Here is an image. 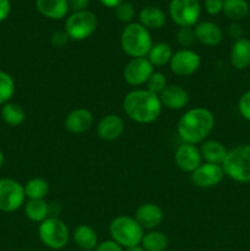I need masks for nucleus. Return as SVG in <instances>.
Returning a JSON list of instances; mask_svg holds the SVG:
<instances>
[{"mask_svg":"<svg viewBox=\"0 0 250 251\" xmlns=\"http://www.w3.org/2000/svg\"><path fill=\"white\" fill-rule=\"evenodd\" d=\"M4 161H5V158H4V153H2V152L0 151V168H1L2 164H4Z\"/></svg>","mask_w":250,"mask_h":251,"instance_id":"obj_43","label":"nucleus"},{"mask_svg":"<svg viewBox=\"0 0 250 251\" xmlns=\"http://www.w3.org/2000/svg\"><path fill=\"white\" fill-rule=\"evenodd\" d=\"M178 43L183 47V49H188L195 41V32L191 27H180V29L176 33Z\"/></svg>","mask_w":250,"mask_h":251,"instance_id":"obj_32","label":"nucleus"},{"mask_svg":"<svg viewBox=\"0 0 250 251\" xmlns=\"http://www.w3.org/2000/svg\"><path fill=\"white\" fill-rule=\"evenodd\" d=\"M162 105L168 109H183L189 103V93L185 88L178 85H169L159 95Z\"/></svg>","mask_w":250,"mask_h":251,"instance_id":"obj_17","label":"nucleus"},{"mask_svg":"<svg viewBox=\"0 0 250 251\" xmlns=\"http://www.w3.org/2000/svg\"><path fill=\"white\" fill-rule=\"evenodd\" d=\"M97 27V17L92 11L83 10L71 14L65 22L66 34L73 41H83L88 38Z\"/></svg>","mask_w":250,"mask_h":251,"instance_id":"obj_7","label":"nucleus"},{"mask_svg":"<svg viewBox=\"0 0 250 251\" xmlns=\"http://www.w3.org/2000/svg\"><path fill=\"white\" fill-rule=\"evenodd\" d=\"M36 6L43 16L51 20H60L69 11L68 0H36Z\"/></svg>","mask_w":250,"mask_h":251,"instance_id":"obj_21","label":"nucleus"},{"mask_svg":"<svg viewBox=\"0 0 250 251\" xmlns=\"http://www.w3.org/2000/svg\"><path fill=\"white\" fill-rule=\"evenodd\" d=\"M195 32V38L201 44H205L208 47H215L222 42L223 32L218 25L211 21H202L196 25L194 28Z\"/></svg>","mask_w":250,"mask_h":251,"instance_id":"obj_19","label":"nucleus"},{"mask_svg":"<svg viewBox=\"0 0 250 251\" xmlns=\"http://www.w3.org/2000/svg\"><path fill=\"white\" fill-rule=\"evenodd\" d=\"M146 83H147V90L157 96L161 95V93L164 91V88L168 86L167 85L166 76H164L162 73H158V71H157V73L154 71Z\"/></svg>","mask_w":250,"mask_h":251,"instance_id":"obj_31","label":"nucleus"},{"mask_svg":"<svg viewBox=\"0 0 250 251\" xmlns=\"http://www.w3.org/2000/svg\"><path fill=\"white\" fill-rule=\"evenodd\" d=\"M200 12L199 0H172L169 4L172 20L180 27H193L198 24Z\"/></svg>","mask_w":250,"mask_h":251,"instance_id":"obj_9","label":"nucleus"},{"mask_svg":"<svg viewBox=\"0 0 250 251\" xmlns=\"http://www.w3.org/2000/svg\"><path fill=\"white\" fill-rule=\"evenodd\" d=\"M93 251H95V250H93Z\"/></svg>","mask_w":250,"mask_h":251,"instance_id":"obj_45","label":"nucleus"},{"mask_svg":"<svg viewBox=\"0 0 250 251\" xmlns=\"http://www.w3.org/2000/svg\"><path fill=\"white\" fill-rule=\"evenodd\" d=\"M174 162L176 167L180 171L185 173H193L201 163H202V157H201L200 149L196 147V145L186 144L183 142L174 153Z\"/></svg>","mask_w":250,"mask_h":251,"instance_id":"obj_13","label":"nucleus"},{"mask_svg":"<svg viewBox=\"0 0 250 251\" xmlns=\"http://www.w3.org/2000/svg\"><path fill=\"white\" fill-rule=\"evenodd\" d=\"M15 93V81L11 75L0 70V105L9 103Z\"/></svg>","mask_w":250,"mask_h":251,"instance_id":"obj_30","label":"nucleus"},{"mask_svg":"<svg viewBox=\"0 0 250 251\" xmlns=\"http://www.w3.org/2000/svg\"><path fill=\"white\" fill-rule=\"evenodd\" d=\"M120 46L124 53L131 58H146L153 43L146 27L137 22H131L123 29Z\"/></svg>","mask_w":250,"mask_h":251,"instance_id":"obj_3","label":"nucleus"},{"mask_svg":"<svg viewBox=\"0 0 250 251\" xmlns=\"http://www.w3.org/2000/svg\"><path fill=\"white\" fill-rule=\"evenodd\" d=\"M153 68L147 58H132L124 68L123 76L125 82L135 87L145 85L154 73Z\"/></svg>","mask_w":250,"mask_h":251,"instance_id":"obj_11","label":"nucleus"},{"mask_svg":"<svg viewBox=\"0 0 250 251\" xmlns=\"http://www.w3.org/2000/svg\"><path fill=\"white\" fill-rule=\"evenodd\" d=\"M104 6L108 7H117L120 2H123L124 0H100Z\"/></svg>","mask_w":250,"mask_h":251,"instance_id":"obj_41","label":"nucleus"},{"mask_svg":"<svg viewBox=\"0 0 250 251\" xmlns=\"http://www.w3.org/2000/svg\"><path fill=\"white\" fill-rule=\"evenodd\" d=\"M95 251H125L124 248L120 247L114 240H105V242L100 243L96 248Z\"/></svg>","mask_w":250,"mask_h":251,"instance_id":"obj_37","label":"nucleus"},{"mask_svg":"<svg viewBox=\"0 0 250 251\" xmlns=\"http://www.w3.org/2000/svg\"><path fill=\"white\" fill-rule=\"evenodd\" d=\"M172 55H173V50L169 44L157 43L152 46L147 59L153 66H164L166 64H169Z\"/></svg>","mask_w":250,"mask_h":251,"instance_id":"obj_28","label":"nucleus"},{"mask_svg":"<svg viewBox=\"0 0 250 251\" xmlns=\"http://www.w3.org/2000/svg\"><path fill=\"white\" fill-rule=\"evenodd\" d=\"M238 109L245 120L250 122V91L245 92L238 102Z\"/></svg>","mask_w":250,"mask_h":251,"instance_id":"obj_34","label":"nucleus"},{"mask_svg":"<svg viewBox=\"0 0 250 251\" xmlns=\"http://www.w3.org/2000/svg\"><path fill=\"white\" fill-rule=\"evenodd\" d=\"M24 185L14 179H0V211L2 212H15L25 205Z\"/></svg>","mask_w":250,"mask_h":251,"instance_id":"obj_8","label":"nucleus"},{"mask_svg":"<svg viewBox=\"0 0 250 251\" xmlns=\"http://www.w3.org/2000/svg\"><path fill=\"white\" fill-rule=\"evenodd\" d=\"M223 12L233 21H240L249 14L247 0H223Z\"/></svg>","mask_w":250,"mask_h":251,"instance_id":"obj_27","label":"nucleus"},{"mask_svg":"<svg viewBox=\"0 0 250 251\" xmlns=\"http://www.w3.org/2000/svg\"><path fill=\"white\" fill-rule=\"evenodd\" d=\"M73 239L82 251H93L98 245L96 230L87 225H80L74 230Z\"/></svg>","mask_w":250,"mask_h":251,"instance_id":"obj_22","label":"nucleus"},{"mask_svg":"<svg viewBox=\"0 0 250 251\" xmlns=\"http://www.w3.org/2000/svg\"><path fill=\"white\" fill-rule=\"evenodd\" d=\"M201 58L196 51L191 49H180L173 53L169 68L176 76H191L200 69Z\"/></svg>","mask_w":250,"mask_h":251,"instance_id":"obj_10","label":"nucleus"},{"mask_svg":"<svg viewBox=\"0 0 250 251\" xmlns=\"http://www.w3.org/2000/svg\"><path fill=\"white\" fill-rule=\"evenodd\" d=\"M93 124L92 113L85 108H77L69 113L65 118V129L71 134H83Z\"/></svg>","mask_w":250,"mask_h":251,"instance_id":"obj_16","label":"nucleus"},{"mask_svg":"<svg viewBox=\"0 0 250 251\" xmlns=\"http://www.w3.org/2000/svg\"><path fill=\"white\" fill-rule=\"evenodd\" d=\"M200 153L206 163H213L222 166L227 157L228 150L225 149L222 142L217 140H205L201 144Z\"/></svg>","mask_w":250,"mask_h":251,"instance_id":"obj_20","label":"nucleus"},{"mask_svg":"<svg viewBox=\"0 0 250 251\" xmlns=\"http://www.w3.org/2000/svg\"><path fill=\"white\" fill-rule=\"evenodd\" d=\"M109 233L112 240L123 248L135 247L141 244L144 237V228L137 223L134 217L129 216H118L110 222Z\"/></svg>","mask_w":250,"mask_h":251,"instance_id":"obj_4","label":"nucleus"},{"mask_svg":"<svg viewBox=\"0 0 250 251\" xmlns=\"http://www.w3.org/2000/svg\"><path fill=\"white\" fill-rule=\"evenodd\" d=\"M134 218L144 229L153 230L163 222L164 212L158 205L149 202L137 207Z\"/></svg>","mask_w":250,"mask_h":251,"instance_id":"obj_14","label":"nucleus"},{"mask_svg":"<svg viewBox=\"0 0 250 251\" xmlns=\"http://www.w3.org/2000/svg\"><path fill=\"white\" fill-rule=\"evenodd\" d=\"M115 14L117 17L123 22H130L135 16V10L130 2L123 1L115 7Z\"/></svg>","mask_w":250,"mask_h":251,"instance_id":"obj_33","label":"nucleus"},{"mask_svg":"<svg viewBox=\"0 0 250 251\" xmlns=\"http://www.w3.org/2000/svg\"><path fill=\"white\" fill-rule=\"evenodd\" d=\"M222 168L232 180L250 183V145H240L228 151Z\"/></svg>","mask_w":250,"mask_h":251,"instance_id":"obj_5","label":"nucleus"},{"mask_svg":"<svg viewBox=\"0 0 250 251\" xmlns=\"http://www.w3.org/2000/svg\"><path fill=\"white\" fill-rule=\"evenodd\" d=\"M25 215L32 222L42 223L49 217V203L44 200H28L25 203Z\"/></svg>","mask_w":250,"mask_h":251,"instance_id":"obj_25","label":"nucleus"},{"mask_svg":"<svg viewBox=\"0 0 250 251\" xmlns=\"http://www.w3.org/2000/svg\"><path fill=\"white\" fill-rule=\"evenodd\" d=\"M125 251H145L142 249L141 245H135V247H130V248H126Z\"/></svg>","mask_w":250,"mask_h":251,"instance_id":"obj_42","label":"nucleus"},{"mask_svg":"<svg viewBox=\"0 0 250 251\" xmlns=\"http://www.w3.org/2000/svg\"><path fill=\"white\" fill-rule=\"evenodd\" d=\"M28 200H44L49 193V184L43 178H32L24 185Z\"/></svg>","mask_w":250,"mask_h":251,"instance_id":"obj_26","label":"nucleus"},{"mask_svg":"<svg viewBox=\"0 0 250 251\" xmlns=\"http://www.w3.org/2000/svg\"><path fill=\"white\" fill-rule=\"evenodd\" d=\"M205 9L210 15H217L223 10V0H206Z\"/></svg>","mask_w":250,"mask_h":251,"instance_id":"obj_36","label":"nucleus"},{"mask_svg":"<svg viewBox=\"0 0 250 251\" xmlns=\"http://www.w3.org/2000/svg\"><path fill=\"white\" fill-rule=\"evenodd\" d=\"M159 96L149 90H132L125 96L123 108L127 117L140 124H151L156 122L162 112Z\"/></svg>","mask_w":250,"mask_h":251,"instance_id":"obj_2","label":"nucleus"},{"mask_svg":"<svg viewBox=\"0 0 250 251\" xmlns=\"http://www.w3.org/2000/svg\"><path fill=\"white\" fill-rule=\"evenodd\" d=\"M229 61L237 70H245L250 66V39H235L230 47Z\"/></svg>","mask_w":250,"mask_h":251,"instance_id":"obj_18","label":"nucleus"},{"mask_svg":"<svg viewBox=\"0 0 250 251\" xmlns=\"http://www.w3.org/2000/svg\"><path fill=\"white\" fill-rule=\"evenodd\" d=\"M0 134H1V127H0Z\"/></svg>","mask_w":250,"mask_h":251,"instance_id":"obj_44","label":"nucleus"},{"mask_svg":"<svg viewBox=\"0 0 250 251\" xmlns=\"http://www.w3.org/2000/svg\"><path fill=\"white\" fill-rule=\"evenodd\" d=\"M124 120L117 114H108L100 120L97 134L103 141H115L124 132Z\"/></svg>","mask_w":250,"mask_h":251,"instance_id":"obj_15","label":"nucleus"},{"mask_svg":"<svg viewBox=\"0 0 250 251\" xmlns=\"http://www.w3.org/2000/svg\"><path fill=\"white\" fill-rule=\"evenodd\" d=\"M168 244V237L164 233L153 229L145 233L140 245L145 251H167Z\"/></svg>","mask_w":250,"mask_h":251,"instance_id":"obj_24","label":"nucleus"},{"mask_svg":"<svg viewBox=\"0 0 250 251\" xmlns=\"http://www.w3.org/2000/svg\"><path fill=\"white\" fill-rule=\"evenodd\" d=\"M90 0H68L69 10H73L74 12L83 11L87 7Z\"/></svg>","mask_w":250,"mask_h":251,"instance_id":"obj_38","label":"nucleus"},{"mask_svg":"<svg viewBox=\"0 0 250 251\" xmlns=\"http://www.w3.org/2000/svg\"><path fill=\"white\" fill-rule=\"evenodd\" d=\"M69 39L70 38H69V36L66 34L65 31H56L53 33L50 41L54 47H56V48H61V47H64L66 43H68Z\"/></svg>","mask_w":250,"mask_h":251,"instance_id":"obj_35","label":"nucleus"},{"mask_svg":"<svg viewBox=\"0 0 250 251\" xmlns=\"http://www.w3.org/2000/svg\"><path fill=\"white\" fill-rule=\"evenodd\" d=\"M229 36L232 37L233 39H239L242 38V27L237 24H232L229 26Z\"/></svg>","mask_w":250,"mask_h":251,"instance_id":"obj_40","label":"nucleus"},{"mask_svg":"<svg viewBox=\"0 0 250 251\" xmlns=\"http://www.w3.org/2000/svg\"><path fill=\"white\" fill-rule=\"evenodd\" d=\"M1 117L2 120L10 126H19L25 122L26 113L16 103H6L1 108Z\"/></svg>","mask_w":250,"mask_h":251,"instance_id":"obj_29","label":"nucleus"},{"mask_svg":"<svg viewBox=\"0 0 250 251\" xmlns=\"http://www.w3.org/2000/svg\"><path fill=\"white\" fill-rule=\"evenodd\" d=\"M38 235L41 242L51 250L63 249L70 240L68 226L58 217H48L39 223Z\"/></svg>","mask_w":250,"mask_h":251,"instance_id":"obj_6","label":"nucleus"},{"mask_svg":"<svg viewBox=\"0 0 250 251\" xmlns=\"http://www.w3.org/2000/svg\"><path fill=\"white\" fill-rule=\"evenodd\" d=\"M225 172L222 166L213 163H201L191 173L190 179L195 186L200 189H210L218 185L223 180Z\"/></svg>","mask_w":250,"mask_h":251,"instance_id":"obj_12","label":"nucleus"},{"mask_svg":"<svg viewBox=\"0 0 250 251\" xmlns=\"http://www.w3.org/2000/svg\"><path fill=\"white\" fill-rule=\"evenodd\" d=\"M215 127V115L210 109L195 107L184 113L176 125L179 137L186 144H202Z\"/></svg>","mask_w":250,"mask_h":251,"instance_id":"obj_1","label":"nucleus"},{"mask_svg":"<svg viewBox=\"0 0 250 251\" xmlns=\"http://www.w3.org/2000/svg\"><path fill=\"white\" fill-rule=\"evenodd\" d=\"M11 11V2L10 0H0V22L4 21Z\"/></svg>","mask_w":250,"mask_h":251,"instance_id":"obj_39","label":"nucleus"},{"mask_svg":"<svg viewBox=\"0 0 250 251\" xmlns=\"http://www.w3.org/2000/svg\"><path fill=\"white\" fill-rule=\"evenodd\" d=\"M166 14L161 9L154 6L144 7L140 12V24L147 29H158L166 25Z\"/></svg>","mask_w":250,"mask_h":251,"instance_id":"obj_23","label":"nucleus"}]
</instances>
